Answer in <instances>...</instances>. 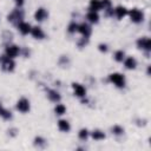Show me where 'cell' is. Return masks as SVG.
<instances>
[{"mask_svg": "<svg viewBox=\"0 0 151 151\" xmlns=\"http://www.w3.org/2000/svg\"><path fill=\"white\" fill-rule=\"evenodd\" d=\"M109 79L111 83H113L117 87H124L125 86V77L122 73H111L109 76Z\"/></svg>", "mask_w": 151, "mask_h": 151, "instance_id": "cell-1", "label": "cell"}, {"mask_svg": "<svg viewBox=\"0 0 151 151\" xmlns=\"http://www.w3.org/2000/svg\"><path fill=\"white\" fill-rule=\"evenodd\" d=\"M129 14H130V18H131V20H132L133 22H142V21H143L144 14H143V12H142L140 9L133 8V9H131V11L129 12Z\"/></svg>", "mask_w": 151, "mask_h": 151, "instance_id": "cell-2", "label": "cell"}, {"mask_svg": "<svg viewBox=\"0 0 151 151\" xmlns=\"http://www.w3.org/2000/svg\"><path fill=\"white\" fill-rule=\"evenodd\" d=\"M17 110L22 112V113L28 112L29 111V101L26 98H20L17 103Z\"/></svg>", "mask_w": 151, "mask_h": 151, "instance_id": "cell-3", "label": "cell"}, {"mask_svg": "<svg viewBox=\"0 0 151 151\" xmlns=\"http://www.w3.org/2000/svg\"><path fill=\"white\" fill-rule=\"evenodd\" d=\"M137 45L139 48L142 50H145V51H150L151 50V41L147 37H143V38H139L137 40Z\"/></svg>", "mask_w": 151, "mask_h": 151, "instance_id": "cell-4", "label": "cell"}, {"mask_svg": "<svg viewBox=\"0 0 151 151\" xmlns=\"http://www.w3.org/2000/svg\"><path fill=\"white\" fill-rule=\"evenodd\" d=\"M1 66L5 71H13L14 68V61L12 60V58H8L7 55L6 57H2L1 58Z\"/></svg>", "mask_w": 151, "mask_h": 151, "instance_id": "cell-5", "label": "cell"}, {"mask_svg": "<svg viewBox=\"0 0 151 151\" xmlns=\"http://www.w3.org/2000/svg\"><path fill=\"white\" fill-rule=\"evenodd\" d=\"M22 17H24V12L20 11V9H15V11H13V12L8 15V20L12 21V22H17V21H18V24H19V22L21 21Z\"/></svg>", "mask_w": 151, "mask_h": 151, "instance_id": "cell-6", "label": "cell"}, {"mask_svg": "<svg viewBox=\"0 0 151 151\" xmlns=\"http://www.w3.org/2000/svg\"><path fill=\"white\" fill-rule=\"evenodd\" d=\"M19 52H20V48H19L17 45H8V46L6 47V55H7L8 58H14V57H17V55L19 54Z\"/></svg>", "mask_w": 151, "mask_h": 151, "instance_id": "cell-7", "label": "cell"}, {"mask_svg": "<svg viewBox=\"0 0 151 151\" xmlns=\"http://www.w3.org/2000/svg\"><path fill=\"white\" fill-rule=\"evenodd\" d=\"M72 87H73V91H74V94L77 96V97H85V94H86V90H85V87L81 85V84H78V83H73L72 84Z\"/></svg>", "mask_w": 151, "mask_h": 151, "instance_id": "cell-8", "label": "cell"}, {"mask_svg": "<svg viewBox=\"0 0 151 151\" xmlns=\"http://www.w3.org/2000/svg\"><path fill=\"white\" fill-rule=\"evenodd\" d=\"M78 32H80L84 35V38H88L91 34V27L85 22L80 24V25H78Z\"/></svg>", "mask_w": 151, "mask_h": 151, "instance_id": "cell-9", "label": "cell"}, {"mask_svg": "<svg viewBox=\"0 0 151 151\" xmlns=\"http://www.w3.org/2000/svg\"><path fill=\"white\" fill-rule=\"evenodd\" d=\"M47 15L48 14H47V12H46L45 8H38L37 12H35V14H34V18L38 21H42V20H45L47 18Z\"/></svg>", "mask_w": 151, "mask_h": 151, "instance_id": "cell-10", "label": "cell"}, {"mask_svg": "<svg viewBox=\"0 0 151 151\" xmlns=\"http://www.w3.org/2000/svg\"><path fill=\"white\" fill-rule=\"evenodd\" d=\"M18 28H19V31H20L22 34H27V33L31 32V25L27 24V22H24V21H20V22L18 24Z\"/></svg>", "mask_w": 151, "mask_h": 151, "instance_id": "cell-11", "label": "cell"}, {"mask_svg": "<svg viewBox=\"0 0 151 151\" xmlns=\"http://www.w3.org/2000/svg\"><path fill=\"white\" fill-rule=\"evenodd\" d=\"M31 33H32V35H33L35 39H42V38L45 37V34H44L42 29H41L40 27H38V26H35V27L31 28Z\"/></svg>", "mask_w": 151, "mask_h": 151, "instance_id": "cell-12", "label": "cell"}, {"mask_svg": "<svg viewBox=\"0 0 151 151\" xmlns=\"http://www.w3.org/2000/svg\"><path fill=\"white\" fill-rule=\"evenodd\" d=\"M114 13H116V15H117L118 19H123L129 12H127V9H126L124 6H118V7L114 9Z\"/></svg>", "mask_w": 151, "mask_h": 151, "instance_id": "cell-13", "label": "cell"}, {"mask_svg": "<svg viewBox=\"0 0 151 151\" xmlns=\"http://www.w3.org/2000/svg\"><path fill=\"white\" fill-rule=\"evenodd\" d=\"M47 97L50 98V100H52L54 103H57V101L60 100V94L57 91H54V90H48L47 91Z\"/></svg>", "mask_w": 151, "mask_h": 151, "instance_id": "cell-14", "label": "cell"}, {"mask_svg": "<svg viewBox=\"0 0 151 151\" xmlns=\"http://www.w3.org/2000/svg\"><path fill=\"white\" fill-rule=\"evenodd\" d=\"M125 67L126 68H129V70H133L134 67H136V65H137V61H136V59L134 58H132V57H129V58H126L125 59Z\"/></svg>", "mask_w": 151, "mask_h": 151, "instance_id": "cell-15", "label": "cell"}, {"mask_svg": "<svg viewBox=\"0 0 151 151\" xmlns=\"http://www.w3.org/2000/svg\"><path fill=\"white\" fill-rule=\"evenodd\" d=\"M58 127H59L60 131H64V132L70 131V124H68V122L65 120V119H60V120L58 122Z\"/></svg>", "mask_w": 151, "mask_h": 151, "instance_id": "cell-16", "label": "cell"}, {"mask_svg": "<svg viewBox=\"0 0 151 151\" xmlns=\"http://www.w3.org/2000/svg\"><path fill=\"white\" fill-rule=\"evenodd\" d=\"M101 8V1L100 0H91L90 1V11L97 12Z\"/></svg>", "mask_w": 151, "mask_h": 151, "instance_id": "cell-17", "label": "cell"}, {"mask_svg": "<svg viewBox=\"0 0 151 151\" xmlns=\"http://www.w3.org/2000/svg\"><path fill=\"white\" fill-rule=\"evenodd\" d=\"M0 116H1L4 119H11V118H12L11 111H8L6 107H4L2 104H0Z\"/></svg>", "mask_w": 151, "mask_h": 151, "instance_id": "cell-18", "label": "cell"}, {"mask_svg": "<svg viewBox=\"0 0 151 151\" xmlns=\"http://www.w3.org/2000/svg\"><path fill=\"white\" fill-rule=\"evenodd\" d=\"M87 19L91 21V22H98V19H99V17H98V13L97 12H93V11H90L88 13H87Z\"/></svg>", "mask_w": 151, "mask_h": 151, "instance_id": "cell-19", "label": "cell"}, {"mask_svg": "<svg viewBox=\"0 0 151 151\" xmlns=\"http://www.w3.org/2000/svg\"><path fill=\"white\" fill-rule=\"evenodd\" d=\"M92 137H93V139H96V140H101V139L105 138V133L101 132V131H99V130H96V131L92 132Z\"/></svg>", "mask_w": 151, "mask_h": 151, "instance_id": "cell-20", "label": "cell"}, {"mask_svg": "<svg viewBox=\"0 0 151 151\" xmlns=\"http://www.w3.org/2000/svg\"><path fill=\"white\" fill-rule=\"evenodd\" d=\"M54 111H55V113H57V114H64V113H65V111H66V107H65L63 104H57V106H55Z\"/></svg>", "mask_w": 151, "mask_h": 151, "instance_id": "cell-21", "label": "cell"}, {"mask_svg": "<svg viewBox=\"0 0 151 151\" xmlns=\"http://www.w3.org/2000/svg\"><path fill=\"white\" fill-rule=\"evenodd\" d=\"M124 52L123 51H117L116 53H114V59L117 60V61H123L124 60Z\"/></svg>", "mask_w": 151, "mask_h": 151, "instance_id": "cell-22", "label": "cell"}, {"mask_svg": "<svg viewBox=\"0 0 151 151\" xmlns=\"http://www.w3.org/2000/svg\"><path fill=\"white\" fill-rule=\"evenodd\" d=\"M87 136H88V131L86 129H81L80 132H79V138L83 139V140H85L87 138Z\"/></svg>", "mask_w": 151, "mask_h": 151, "instance_id": "cell-23", "label": "cell"}, {"mask_svg": "<svg viewBox=\"0 0 151 151\" xmlns=\"http://www.w3.org/2000/svg\"><path fill=\"white\" fill-rule=\"evenodd\" d=\"M78 31V25L76 24V22H71L70 25H68V32L70 33H74V32H77Z\"/></svg>", "mask_w": 151, "mask_h": 151, "instance_id": "cell-24", "label": "cell"}, {"mask_svg": "<svg viewBox=\"0 0 151 151\" xmlns=\"http://www.w3.org/2000/svg\"><path fill=\"white\" fill-rule=\"evenodd\" d=\"M112 132H113L114 134H122V133L124 132V130H123V127H120V126L116 125V126H113V127H112Z\"/></svg>", "mask_w": 151, "mask_h": 151, "instance_id": "cell-25", "label": "cell"}, {"mask_svg": "<svg viewBox=\"0 0 151 151\" xmlns=\"http://www.w3.org/2000/svg\"><path fill=\"white\" fill-rule=\"evenodd\" d=\"M100 1H101V8L104 7V9H106L111 7V0H100Z\"/></svg>", "mask_w": 151, "mask_h": 151, "instance_id": "cell-26", "label": "cell"}, {"mask_svg": "<svg viewBox=\"0 0 151 151\" xmlns=\"http://www.w3.org/2000/svg\"><path fill=\"white\" fill-rule=\"evenodd\" d=\"M99 50H100L101 52H106V51H107V46H106L105 44H100V45H99Z\"/></svg>", "mask_w": 151, "mask_h": 151, "instance_id": "cell-27", "label": "cell"}, {"mask_svg": "<svg viewBox=\"0 0 151 151\" xmlns=\"http://www.w3.org/2000/svg\"><path fill=\"white\" fill-rule=\"evenodd\" d=\"M35 144H39V145H41V144H44V139H42V138H40V137H38V138H35Z\"/></svg>", "mask_w": 151, "mask_h": 151, "instance_id": "cell-28", "label": "cell"}, {"mask_svg": "<svg viewBox=\"0 0 151 151\" xmlns=\"http://www.w3.org/2000/svg\"><path fill=\"white\" fill-rule=\"evenodd\" d=\"M14 1L17 2V5H18V6H21V5L24 4V0H14Z\"/></svg>", "mask_w": 151, "mask_h": 151, "instance_id": "cell-29", "label": "cell"}]
</instances>
